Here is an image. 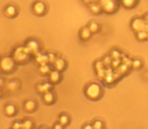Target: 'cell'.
I'll return each instance as SVG.
<instances>
[{
  "label": "cell",
  "instance_id": "1",
  "mask_svg": "<svg viewBox=\"0 0 148 129\" xmlns=\"http://www.w3.org/2000/svg\"><path fill=\"white\" fill-rule=\"evenodd\" d=\"M11 57H13V59L18 66H23V65H27L31 61L33 55L29 53V51H27L25 45H18L12 51Z\"/></svg>",
  "mask_w": 148,
  "mask_h": 129
},
{
  "label": "cell",
  "instance_id": "2",
  "mask_svg": "<svg viewBox=\"0 0 148 129\" xmlns=\"http://www.w3.org/2000/svg\"><path fill=\"white\" fill-rule=\"evenodd\" d=\"M103 94V91L101 86L99 83L91 82L85 86L84 88V95L86 96L87 99L91 101H97L101 98Z\"/></svg>",
  "mask_w": 148,
  "mask_h": 129
},
{
  "label": "cell",
  "instance_id": "3",
  "mask_svg": "<svg viewBox=\"0 0 148 129\" xmlns=\"http://www.w3.org/2000/svg\"><path fill=\"white\" fill-rule=\"evenodd\" d=\"M17 63L13 59L12 57H0V72L3 74H11L14 72L15 68H16Z\"/></svg>",
  "mask_w": 148,
  "mask_h": 129
},
{
  "label": "cell",
  "instance_id": "4",
  "mask_svg": "<svg viewBox=\"0 0 148 129\" xmlns=\"http://www.w3.org/2000/svg\"><path fill=\"white\" fill-rule=\"evenodd\" d=\"M103 6V11L107 14H113L119 9V3L117 0H99Z\"/></svg>",
  "mask_w": 148,
  "mask_h": 129
},
{
  "label": "cell",
  "instance_id": "5",
  "mask_svg": "<svg viewBox=\"0 0 148 129\" xmlns=\"http://www.w3.org/2000/svg\"><path fill=\"white\" fill-rule=\"evenodd\" d=\"M32 11L37 16H43L47 13L48 6L44 1L42 0H37L32 4Z\"/></svg>",
  "mask_w": 148,
  "mask_h": 129
},
{
  "label": "cell",
  "instance_id": "6",
  "mask_svg": "<svg viewBox=\"0 0 148 129\" xmlns=\"http://www.w3.org/2000/svg\"><path fill=\"white\" fill-rule=\"evenodd\" d=\"M25 45L33 57H35L36 55H38V53L41 51V45H40V43L37 39H34V38L27 39V41H25Z\"/></svg>",
  "mask_w": 148,
  "mask_h": 129
},
{
  "label": "cell",
  "instance_id": "7",
  "mask_svg": "<svg viewBox=\"0 0 148 129\" xmlns=\"http://www.w3.org/2000/svg\"><path fill=\"white\" fill-rule=\"evenodd\" d=\"M146 22L144 21L143 17H135L131 20V23H130V26H131V29L134 31V32H137V31L143 30L145 28Z\"/></svg>",
  "mask_w": 148,
  "mask_h": 129
},
{
  "label": "cell",
  "instance_id": "8",
  "mask_svg": "<svg viewBox=\"0 0 148 129\" xmlns=\"http://www.w3.org/2000/svg\"><path fill=\"white\" fill-rule=\"evenodd\" d=\"M62 78H63L62 72L55 70V69H53V70L50 72V74L48 75V80H49V82L53 85L59 84V83L62 81Z\"/></svg>",
  "mask_w": 148,
  "mask_h": 129
},
{
  "label": "cell",
  "instance_id": "9",
  "mask_svg": "<svg viewBox=\"0 0 148 129\" xmlns=\"http://www.w3.org/2000/svg\"><path fill=\"white\" fill-rule=\"evenodd\" d=\"M3 13L7 18H14L18 14V10H17V7L13 4H8L4 7L3 9Z\"/></svg>",
  "mask_w": 148,
  "mask_h": 129
},
{
  "label": "cell",
  "instance_id": "10",
  "mask_svg": "<svg viewBox=\"0 0 148 129\" xmlns=\"http://www.w3.org/2000/svg\"><path fill=\"white\" fill-rule=\"evenodd\" d=\"M52 89H53V84H51L49 81L44 83H39V84L36 85V91L40 95H43L44 93L52 91Z\"/></svg>",
  "mask_w": 148,
  "mask_h": 129
},
{
  "label": "cell",
  "instance_id": "11",
  "mask_svg": "<svg viewBox=\"0 0 148 129\" xmlns=\"http://www.w3.org/2000/svg\"><path fill=\"white\" fill-rule=\"evenodd\" d=\"M92 36V32L90 31V29L88 28V26H83L79 29L78 31V37L81 41H88Z\"/></svg>",
  "mask_w": 148,
  "mask_h": 129
},
{
  "label": "cell",
  "instance_id": "12",
  "mask_svg": "<svg viewBox=\"0 0 148 129\" xmlns=\"http://www.w3.org/2000/svg\"><path fill=\"white\" fill-rule=\"evenodd\" d=\"M52 67H53V69H55V70L60 71V72H64L65 69L67 68V61H66L63 57H57L56 61L52 63Z\"/></svg>",
  "mask_w": 148,
  "mask_h": 129
},
{
  "label": "cell",
  "instance_id": "13",
  "mask_svg": "<svg viewBox=\"0 0 148 129\" xmlns=\"http://www.w3.org/2000/svg\"><path fill=\"white\" fill-rule=\"evenodd\" d=\"M38 109V104L36 101L34 100H27L23 102V110L27 113H34L35 111H37Z\"/></svg>",
  "mask_w": 148,
  "mask_h": 129
},
{
  "label": "cell",
  "instance_id": "14",
  "mask_svg": "<svg viewBox=\"0 0 148 129\" xmlns=\"http://www.w3.org/2000/svg\"><path fill=\"white\" fill-rule=\"evenodd\" d=\"M42 100H43L44 104L46 105H53L56 101V97L55 94H54L52 91H49V92H46L42 95Z\"/></svg>",
  "mask_w": 148,
  "mask_h": 129
},
{
  "label": "cell",
  "instance_id": "15",
  "mask_svg": "<svg viewBox=\"0 0 148 129\" xmlns=\"http://www.w3.org/2000/svg\"><path fill=\"white\" fill-rule=\"evenodd\" d=\"M3 113L7 117H13L17 114V107L14 104H6L3 108Z\"/></svg>",
  "mask_w": 148,
  "mask_h": 129
},
{
  "label": "cell",
  "instance_id": "16",
  "mask_svg": "<svg viewBox=\"0 0 148 129\" xmlns=\"http://www.w3.org/2000/svg\"><path fill=\"white\" fill-rule=\"evenodd\" d=\"M88 9L92 14H101L103 11V6L101 5V3L99 1L97 2H91L88 4Z\"/></svg>",
  "mask_w": 148,
  "mask_h": 129
},
{
  "label": "cell",
  "instance_id": "17",
  "mask_svg": "<svg viewBox=\"0 0 148 129\" xmlns=\"http://www.w3.org/2000/svg\"><path fill=\"white\" fill-rule=\"evenodd\" d=\"M19 88H21V83H19L18 80H15V79L14 80L9 81V82L6 84L7 91H9V92H11V93L19 90Z\"/></svg>",
  "mask_w": 148,
  "mask_h": 129
},
{
  "label": "cell",
  "instance_id": "18",
  "mask_svg": "<svg viewBox=\"0 0 148 129\" xmlns=\"http://www.w3.org/2000/svg\"><path fill=\"white\" fill-rule=\"evenodd\" d=\"M52 65L51 63H44V65H41L39 66V74L41 76H44V77H48V75L50 74V72L52 71Z\"/></svg>",
  "mask_w": 148,
  "mask_h": 129
},
{
  "label": "cell",
  "instance_id": "19",
  "mask_svg": "<svg viewBox=\"0 0 148 129\" xmlns=\"http://www.w3.org/2000/svg\"><path fill=\"white\" fill-rule=\"evenodd\" d=\"M35 61L41 66V65H44V63H49V59H48V53L45 55V53H42L40 51L38 55H35Z\"/></svg>",
  "mask_w": 148,
  "mask_h": 129
},
{
  "label": "cell",
  "instance_id": "20",
  "mask_svg": "<svg viewBox=\"0 0 148 129\" xmlns=\"http://www.w3.org/2000/svg\"><path fill=\"white\" fill-rule=\"evenodd\" d=\"M139 2V0H120L121 5L126 9H132Z\"/></svg>",
  "mask_w": 148,
  "mask_h": 129
},
{
  "label": "cell",
  "instance_id": "21",
  "mask_svg": "<svg viewBox=\"0 0 148 129\" xmlns=\"http://www.w3.org/2000/svg\"><path fill=\"white\" fill-rule=\"evenodd\" d=\"M87 26H88V28L90 29V31L92 32V34L99 33V31H101V24H99V22H97V21H95V20L89 21L88 24H87Z\"/></svg>",
  "mask_w": 148,
  "mask_h": 129
},
{
  "label": "cell",
  "instance_id": "22",
  "mask_svg": "<svg viewBox=\"0 0 148 129\" xmlns=\"http://www.w3.org/2000/svg\"><path fill=\"white\" fill-rule=\"evenodd\" d=\"M58 121H59L60 123H61L62 125H63L64 127L68 126V125L70 124V117L68 114H66V113H62V114H60L59 118H58Z\"/></svg>",
  "mask_w": 148,
  "mask_h": 129
},
{
  "label": "cell",
  "instance_id": "23",
  "mask_svg": "<svg viewBox=\"0 0 148 129\" xmlns=\"http://www.w3.org/2000/svg\"><path fill=\"white\" fill-rule=\"evenodd\" d=\"M136 38H137V41H147V31H146L145 29L137 31V32H136Z\"/></svg>",
  "mask_w": 148,
  "mask_h": 129
},
{
  "label": "cell",
  "instance_id": "24",
  "mask_svg": "<svg viewBox=\"0 0 148 129\" xmlns=\"http://www.w3.org/2000/svg\"><path fill=\"white\" fill-rule=\"evenodd\" d=\"M143 66V63H142L141 59H134L133 61H131V68L133 70H139V69L142 68Z\"/></svg>",
  "mask_w": 148,
  "mask_h": 129
},
{
  "label": "cell",
  "instance_id": "25",
  "mask_svg": "<svg viewBox=\"0 0 148 129\" xmlns=\"http://www.w3.org/2000/svg\"><path fill=\"white\" fill-rule=\"evenodd\" d=\"M35 127V124H34V121L29 118H25L23 120V128L25 129H31Z\"/></svg>",
  "mask_w": 148,
  "mask_h": 129
},
{
  "label": "cell",
  "instance_id": "26",
  "mask_svg": "<svg viewBox=\"0 0 148 129\" xmlns=\"http://www.w3.org/2000/svg\"><path fill=\"white\" fill-rule=\"evenodd\" d=\"M121 55H122V53H121V51H119V49H112L111 51V53H110V57H112L113 59H121Z\"/></svg>",
  "mask_w": 148,
  "mask_h": 129
},
{
  "label": "cell",
  "instance_id": "27",
  "mask_svg": "<svg viewBox=\"0 0 148 129\" xmlns=\"http://www.w3.org/2000/svg\"><path fill=\"white\" fill-rule=\"evenodd\" d=\"M92 126H93V129H101L105 127V123H103L101 120L95 119V120H93V122H92Z\"/></svg>",
  "mask_w": 148,
  "mask_h": 129
},
{
  "label": "cell",
  "instance_id": "28",
  "mask_svg": "<svg viewBox=\"0 0 148 129\" xmlns=\"http://www.w3.org/2000/svg\"><path fill=\"white\" fill-rule=\"evenodd\" d=\"M11 128L12 129H21L23 128V120H16L12 123L11 125Z\"/></svg>",
  "mask_w": 148,
  "mask_h": 129
},
{
  "label": "cell",
  "instance_id": "29",
  "mask_svg": "<svg viewBox=\"0 0 148 129\" xmlns=\"http://www.w3.org/2000/svg\"><path fill=\"white\" fill-rule=\"evenodd\" d=\"M56 59H57V57H56V53H48V59H49V63H53L54 61H56Z\"/></svg>",
  "mask_w": 148,
  "mask_h": 129
},
{
  "label": "cell",
  "instance_id": "30",
  "mask_svg": "<svg viewBox=\"0 0 148 129\" xmlns=\"http://www.w3.org/2000/svg\"><path fill=\"white\" fill-rule=\"evenodd\" d=\"M63 127H64V126L61 124V123L59 122V121H57L56 123H54V125H53V128H54V129H62Z\"/></svg>",
  "mask_w": 148,
  "mask_h": 129
},
{
  "label": "cell",
  "instance_id": "31",
  "mask_svg": "<svg viewBox=\"0 0 148 129\" xmlns=\"http://www.w3.org/2000/svg\"><path fill=\"white\" fill-rule=\"evenodd\" d=\"M82 128L83 129H93L92 123H85V124L82 125Z\"/></svg>",
  "mask_w": 148,
  "mask_h": 129
},
{
  "label": "cell",
  "instance_id": "32",
  "mask_svg": "<svg viewBox=\"0 0 148 129\" xmlns=\"http://www.w3.org/2000/svg\"><path fill=\"white\" fill-rule=\"evenodd\" d=\"M143 18H144V21H145V22L148 24V13H146V14L144 15V16H143Z\"/></svg>",
  "mask_w": 148,
  "mask_h": 129
},
{
  "label": "cell",
  "instance_id": "33",
  "mask_svg": "<svg viewBox=\"0 0 148 129\" xmlns=\"http://www.w3.org/2000/svg\"><path fill=\"white\" fill-rule=\"evenodd\" d=\"M4 85V82H3V80H2V78H0V88Z\"/></svg>",
  "mask_w": 148,
  "mask_h": 129
},
{
  "label": "cell",
  "instance_id": "34",
  "mask_svg": "<svg viewBox=\"0 0 148 129\" xmlns=\"http://www.w3.org/2000/svg\"><path fill=\"white\" fill-rule=\"evenodd\" d=\"M2 97V90H1V88H0V98Z\"/></svg>",
  "mask_w": 148,
  "mask_h": 129
},
{
  "label": "cell",
  "instance_id": "35",
  "mask_svg": "<svg viewBox=\"0 0 148 129\" xmlns=\"http://www.w3.org/2000/svg\"><path fill=\"white\" fill-rule=\"evenodd\" d=\"M147 39H148V30H147Z\"/></svg>",
  "mask_w": 148,
  "mask_h": 129
}]
</instances>
